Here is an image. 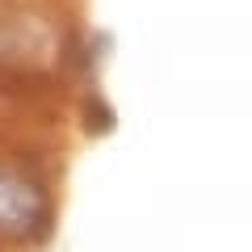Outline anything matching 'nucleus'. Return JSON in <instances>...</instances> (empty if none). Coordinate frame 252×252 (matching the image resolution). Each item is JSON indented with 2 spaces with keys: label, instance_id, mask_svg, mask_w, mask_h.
Wrapping results in <instances>:
<instances>
[{
  "label": "nucleus",
  "instance_id": "nucleus-1",
  "mask_svg": "<svg viewBox=\"0 0 252 252\" xmlns=\"http://www.w3.org/2000/svg\"><path fill=\"white\" fill-rule=\"evenodd\" d=\"M0 231L17 240H42L51 231V202L34 181L0 168Z\"/></svg>",
  "mask_w": 252,
  "mask_h": 252
}]
</instances>
